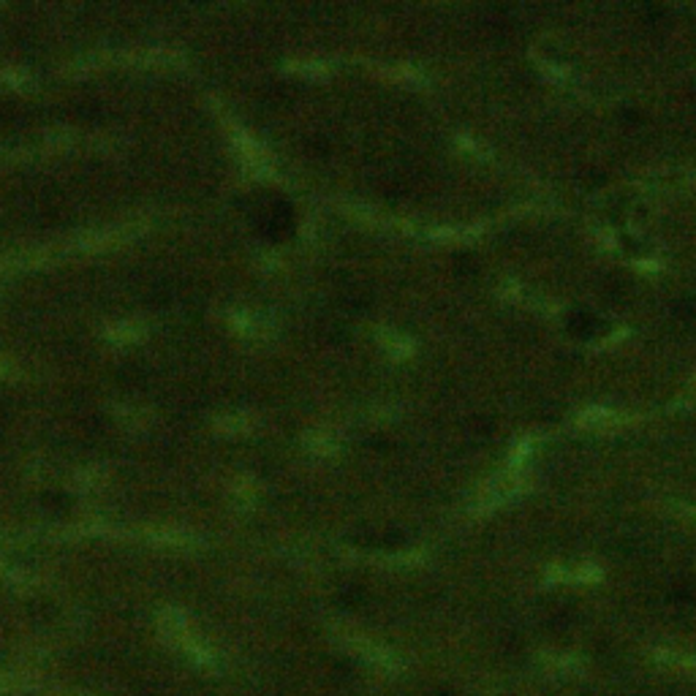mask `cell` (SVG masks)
Returning a JSON list of instances; mask_svg holds the SVG:
<instances>
[{
	"mask_svg": "<svg viewBox=\"0 0 696 696\" xmlns=\"http://www.w3.org/2000/svg\"><path fill=\"white\" fill-rule=\"evenodd\" d=\"M14 688H17V680H14V677L0 675V696L9 694V691H14Z\"/></svg>",
	"mask_w": 696,
	"mask_h": 696,
	"instance_id": "obj_1",
	"label": "cell"
}]
</instances>
